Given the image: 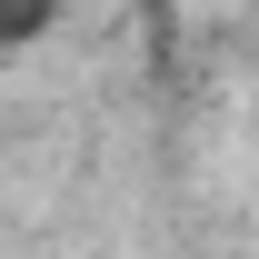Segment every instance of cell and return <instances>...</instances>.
Returning a JSON list of instances; mask_svg holds the SVG:
<instances>
[]
</instances>
